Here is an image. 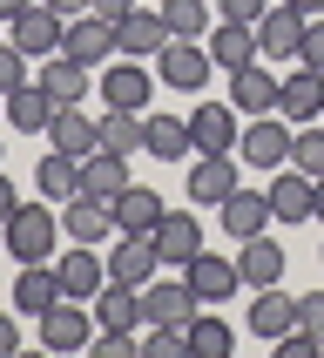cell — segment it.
<instances>
[{
	"label": "cell",
	"instance_id": "cell-1",
	"mask_svg": "<svg viewBox=\"0 0 324 358\" xmlns=\"http://www.w3.org/2000/svg\"><path fill=\"white\" fill-rule=\"evenodd\" d=\"M54 237H68L54 203H20L14 217L0 223V250L14 264H54Z\"/></svg>",
	"mask_w": 324,
	"mask_h": 358
},
{
	"label": "cell",
	"instance_id": "cell-2",
	"mask_svg": "<svg viewBox=\"0 0 324 358\" xmlns=\"http://www.w3.org/2000/svg\"><path fill=\"white\" fill-rule=\"evenodd\" d=\"M290 142H297V129L270 108V115H250V129L237 136V162H250V169H284L290 162Z\"/></svg>",
	"mask_w": 324,
	"mask_h": 358
},
{
	"label": "cell",
	"instance_id": "cell-3",
	"mask_svg": "<svg viewBox=\"0 0 324 358\" xmlns=\"http://www.w3.org/2000/svg\"><path fill=\"white\" fill-rule=\"evenodd\" d=\"M61 34H68V20L47 7V0H34L27 14H14L7 20V41H14L27 61H47V55H61Z\"/></svg>",
	"mask_w": 324,
	"mask_h": 358
},
{
	"label": "cell",
	"instance_id": "cell-4",
	"mask_svg": "<svg viewBox=\"0 0 324 358\" xmlns=\"http://www.w3.org/2000/svg\"><path fill=\"white\" fill-rule=\"evenodd\" d=\"M202 311V298L189 291V278H156L142 284V324H189Z\"/></svg>",
	"mask_w": 324,
	"mask_h": 358
},
{
	"label": "cell",
	"instance_id": "cell-5",
	"mask_svg": "<svg viewBox=\"0 0 324 358\" xmlns=\"http://www.w3.org/2000/svg\"><path fill=\"white\" fill-rule=\"evenodd\" d=\"M189 142H196V156H237V108L230 101H196L189 108Z\"/></svg>",
	"mask_w": 324,
	"mask_h": 358
},
{
	"label": "cell",
	"instance_id": "cell-6",
	"mask_svg": "<svg viewBox=\"0 0 324 358\" xmlns=\"http://www.w3.org/2000/svg\"><path fill=\"white\" fill-rule=\"evenodd\" d=\"M156 68H162V88H209L216 81V61L202 41H169L156 55Z\"/></svg>",
	"mask_w": 324,
	"mask_h": 358
},
{
	"label": "cell",
	"instance_id": "cell-7",
	"mask_svg": "<svg viewBox=\"0 0 324 358\" xmlns=\"http://www.w3.org/2000/svg\"><path fill=\"white\" fill-rule=\"evenodd\" d=\"M54 278H61V298L95 304V291L108 284V257H95V243H75V250L54 257Z\"/></svg>",
	"mask_w": 324,
	"mask_h": 358
},
{
	"label": "cell",
	"instance_id": "cell-8",
	"mask_svg": "<svg viewBox=\"0 0 324 358\" xmlns=\"http://www.w3.org/2000/svg\"><path fill=\"white\" fill-rule=\"evenodd\" d=\"M270 223H311V196H318V176H304V169H270Z\"/></svg>",
	"mask_w": 324,
	"mask_h": 358
},
{
	"label": "cell",
	"instance_id": "cell-9",
	"mask_svg": "<svg viewBox=\"0 0 324 358\" xmlns=\"http://www.w3.org/2000/svg\"><path fill=\"white\" fill-rule=\"evenodd\" d=\"M304 20L311 14H297V7H263V20H257V55L263 61H297V48H304Z\"/></svg>",
	"mask_w": 324,
	"mask_h": 358
},
{
	"label": "cell",
	"instance_id": "cell-10",
	"mask_svg": "<svg viewBox=\"0 0 324 358\" xmlns=\"http://www.w3.org/2000/svg\"><path fill=\"white\" fill-rule=\"evenodd\" d=\"M182 278H189V291H196L202 304H223L243 284V271H237V257H223V250H196V257L182 264Z\"/></svg>",
	"mask_w": 324,
	"mask_h": 358
},
{
	"label": "cell",
	"instance_id": "cell-11",
	"mask_svg": "<svg viewBox=\"0 0 324 358\" xmlns=\"http://www.w3.org/2000/svg\"><path fill=\"white\" fill-rule=\"evenodd\" d=\"M156 278H162L156 243H149V237H128V230H122V243L108 250V284H128V291H142V284H156Z\"/></svg>",
	"mask_w": 324,
	"mask_h": 358
},
{
	"label": "cell",
	"instance_id": "cell-12",
	"mask_svg": "<svg viewBox=\"0 0 324 358\" xmlns=\"http://www.w3.org/2000/svg\"><path fill=\"white\" fill-rule=\"evenodd\" d=\"M162 48H169V27H162L156 7H135V14H122V20H115V55H128V61H156Z\"/></svg>",
	"mask_w": 324,
	"mask_h": 358
},
{
	"label": "cell",
	"instance_id": "cell-13",
	"mask_svg": "<svg viewBox=\"0 0 324 358\" xmlns=\"http://www.w3.org/2000/svg\"><path fill=\"white\" fill-rule=\"evenodd\" d=\"M277 115L284 122H324V75L318 68H304L297 61V75H284V88H277Z\"/></svg>",
	"mask_w": 324,
	"mask_h": 358
},
{
	"label": "cell",
	"instance_id": "cell-14",
	"mask_svg": "<svg viewBox=\"0 0 324 358\" xmlns=\"http://www.w3.org/2000/svg\"><path fill=\"white\" fill-rule=\"evenodd\" d=\"M88 338H95V324H88L81 298H61V304L40 311V345H47V352H81Z\"/></svg>",
	"mask_w": 324,
	"mask_h": 358
},
{
	"label": "cell",
	"instance_id": "cell-15",
	"mask_svg": "<svg viewBox=\"0 0 324 358\" xmlns=\"http://www.w3.org/2000/svg\"><path fill=\"white\" fill-rule=\"evenodd\" d=\"M108 48H115V20H101V14H75L68 34H61V55L81 61V68H101Z\"/></svg>",
	"mask_w": 324,
	"mask_h": 358
},
{
	"label": "cell",
	"instance_id": "cell-16",
	"mask_svg": "<svg viewBox=\"0 0 324 358\" xmlns=\"http://www.w3.org/2000/svg\"><path fill=\"white\" fill-rule=\"evenodd\" d=\"M149 243H156V257H162V264H176V271H182V264L202 250V223L189 217V210H162V223L149 230Z\"/></svg>",
	"mask_w": 324,
	"mask_h": 358
},
{
	"label": "cell",
	"instance_id": "cell-17",
	"mask_svg": "<svg viewBox=\"0 0 324 358\" xmlns=\"http://www.w3.org/2000/svg\"><path fill=\"white\" fill-rule=\"evenodd\" d=\"M101 95H108V108H135V115H149V95H156V81H149V68L142 61H108V75H101Z\"/></svg>",
	"mask_w": 324,
	"mask_h": 358
},
{
	"label": "cell",
	"instance_id": "cell-18",
	"mask_svg": "<svg viewBox=\"0 0 324 358\" xmlns=\"http://www.w3.org/2000/svg\"><path fill=\"white\" fill-rule=\"evenodd\" d=\"M216 223H223L237 243L263 237V230H270V196H257V189H230V196L216 203Z\"/></svg>",
	"mask_w": 324,
	"mask_h": 358
},
{
	"label": "cell",
	"instance_id": "cell-19",
	"mask_svg": "<svg viewBox=\"0 0 324 358\" xmlns=\"http://www.w3.org/2000/svg\"><path fill=\"white\" fill-rule=\"evenodd\" d=\"M47 142H54L61 156L88 162V156L101 149V122H95V115H81V101H75V108H54V122H47Z\"/></svg>",
	"mask_w": 324,
	"mask_h": 358
},
{
	"label": "cell",
	"instance_id": "cell-20",
	"mask_svg": "<svg viewBox=\"0 0 324 358\" xmlns=\"http://www.w3.org/2000/svg\"><path fill=\"white\" fill-rule=\"evenodd\" d=\"M277 88L284 81L270 75L263 61H250V68L230 75V108H237V115H270V108H277Z\"/></svg>",
	"mask_w": 324,
	"mask_h": 358
},
{
	"label": "cell",
	"instance_id": "cell-21",
	"mask_svg": "<svg viewBox=\"0 0 324 358\" xmlns=\"http://www.w3.org/2000/svg\"><path fill=\"white\" fill-rule=\"evenodd\" d=\"M61 230H68V243H101L108 230H115V203L68 196V203H61Z\"/></svg>",
	"mask_w": 324,
	"mask_h": 358
},
{
	"label": "cell",
	"instance_id": "cell-22",
	"mask_svg": "<svg viewBox=\"0 0 324 358\" xmlns=\"http://www.w3.org/2000/svg\"><path fill=\"white\" fill-rule=\"evenodd\" d=\"M7 101V129H20V136H47V122H54V95L40 88V81H20Z\"/></svg>",
	"mask_w": 324,
	"mask_h": 358
},
{
	"label": "cell",
	"instance_id": "cell-23",
	"mask_svg": "<svg viewBox=\"0 0 324 358\" xmlns=\"http://www.w3.org/2000/svg\"><path fill=\"white\" fill-rule=\"evenodd\" d=\"M202 48H209V61H216V75H237V68L263 61V55H257V27H243V20H223Z\"/></svg>",
	"mask_w": 324,
	"mask_h": 358
},
{
	"label": "cell",
	"instance_id": "cell-24",
	"mask_svg": "<svg viewBox=\"0 0 324 358\" xmlns=\"http://www.w3.org/2000/svg\"><path fill=\"white\" fill-rule=\"evenodd\" d=\"M290 324H297V298H290L284 284H263L257 298H250V331H257V338H270V345H277L284 331H290Z\"/></svg>",
	"mask_w": 324,
	"mask_h": 358
},
{
	"label": "cell",
	"instance_id": "cell-25",
	"mask_svg": "<svg viewBox=\"0 0 324 358\" xmlns=\"http://www.w3.org/2000/svg\"><path fill=\"white\" fill-rule=\"evenodd\" d=\"M230 189H243L237 182V156H196L189 162V196H196L202 210H216Z\"/></svg>",
	"mask_w": 324,
	"mask_h": 358
},
{
	"label": "cell",
	"instance_id": "cell-26",
	"mask_svg": "<svg viewBox=\"0 0 324 358\" xmlns=\"http://www.w3.org/2000/svg\"><path fill=\"white\" fill-rule=\"evenodd\" d=\"M122 189H128V156H115V149H95V156L81 162V196L115 203Z\"/></svg>",
	"mask_w": 324,
	"mask_h": 358
},
{
	"label": "cell",
	"instance_id": "cell-27",
	"mask_svg": "<svg viewBox=\"0 0 324 358\" xmlns=\"http://www.w3.org/2000/svg\"><path fill=\"white\" fill-rule=\"evenodd\" d=\"M156 223H162V196H156V189H142V182H128V189L115 196V230H128V237H149Z\"/></svg>",
	"mask_w": 324,
	"mask_h": 358
},
{
	"label": "cell",
	"instance_id": "cell-28",
	"mask_svg": "<svg viewBox=\"0 0 324 358\" xmlns=\"http://www.w3.org/2000/svg\"><path fill=\"white\" fill-rule=\"evenodd\" d=\"M95 324H101V331H135V324H142V291H128V284H101V291H95Z\"/></svg>",
	"mask_w": 324,
	"mask_h": 358
},
{
	"label": "cell",
	"instance_id": "cell-29",
	"mask_svg": "<svg viewBox=\"0 0 324 358\" xmlns=\"http://www.w3.org/2000/svg\"><path fill=\"white\" fill-rule=\"evenodd\" d=\"M40 88L54 95V108H75V101L88 95V68L68 61V55H47V61H40Z\"/></svg>",
	"mask_w": 324,
	"mask_h": 358
},
{
	"label": "cell",
	"instance_id": "cell-30",
	"mask_svg": "<svg viewBox=\"0 0 324 358\" xmlns=\"http://www.w3.org/2000/svg\"><path fill=\"white\" fill-rule=\"evenodd\" d=\"M14 304L20 311H47V304H61V278H54V264H20V278H14Z\"/></svg>",
	"mask_w": 324,
	"mask_h": 358
},
{
	"label": "cell",
	"instance_id": "cell-31",
	"mask_svg": "<svg viewBox=\"0 0 324 358\" xmlns=\"http://www.w3.org/2000/svg\"><path fill=\"white\" fill-rule=\"evenodd\" d=\"M142 149L156 162H182L196 142H189V115H149V136H142Z\"/></svg>",
	"mask_w": 324,
	"mask_h": 358
},
{
	"label": "cell",
	"instance_id": "cell-32",
	"mask_svg": "<svg viewBox=\"0 0 324 358\" xmlns=\"http://www.w3.org/2000/svg\"><path fill=\"white\" fill-rule=\"evenodd\" d=\"M237 271H243V284H250V291H263V284H284V250L270 237H250L237 250Z\"/></svg>",
	"mask_w": 324,
	"mask_h": 358
},
{
	"label": "cell",
	"instance_id": "cell-33",
	"mask_svg": "<svg viewBox=\"0 0 324 358\" xmlns=\"http://www.w3.org/2000/svg\"><path fill=\"white\" fill-rule=\"evenodd\" d=\"M142 136H149V115H135V108H108V115H101V149H115V156H135Z\"/></svg>",
	"mask_w": 324,
	"mask_h": 358
},
{
	"label": "cell",
	"instance_id": "cell-34",
	"mask_svg": "<svg viewBox=\"0 0 324 358\" xmlns=\"http://www.w3.org/2000/svg\"><path fill=\"white\" fill-rule=\"evenodd\" d=\"M156 14L169 27V41H202L209 34V0H162Z\"/></svg>",
	"mask_w": 324,
	"mask_h": 358
},
{
	"label": "cell",
	"instance_id": "cell-35",
	"mask_svg": "<svg viewBox=\"0 0 324 358\" xmlns=\"http://www.w3.org/2000/svg\"><path fill=\"white\" fill-rule=\"evenodd\" d=\"M34 182H40V196H54V203H68V196H81V162L75 156H40V169H34Z\"/></svg>",
	"mask_w": 324,
	"mask_h": 358
},
{
	"label": "cell",
	"instance_id": "cell-36",
	"mask_svg": "<svg viewBox=\"0 0 324 358\" xmlns=\"http://www.w3.org/2000/svg\"><path fill=\"white\" fill-rule=\"evenodd\" d=\"M230 345H237V331H230L216 311H196V318H189V352L196 358H230Z\"/></svg>",
	"mask_w": 324,
	"mask_h": 358
},
{
	"label": "cell",
	"instance_id": "cell-37",
	"mask_svg": "<svg viewBox=\"0 0 324 358\" xmlns=\"http://www.w3.org/2000/svg\"><path fill=\"white\" fill-rule=\"evenodd\" d=\"M290 169L324 176V122H304V129H297V142H290Z\"/></svg>",
	"mask_w": 324,
	"mask_h": 358
},
{
	"label": "cell",
	"instance_id": "cell-38",
	"mask_svg": "<svg viewBox=\"0 0 324 358\" xmlns=\"http://www.w3.org/2000/svg\"><path fill=\"white\" fill-rule=\"evenodd\" d=\"M20 81H27V55H20L14 41H0V95H14Z\"/></svg>",
	"mask_w": 324,
	"mask_h": 358
},
{
	"label": "cell",
	"instance_id": "cell-39",
	"mask_svg": "<svg viewBox=\"0 0 324 358\" xmlns=\"http://www.w3.org/2000/svg\"><path fill=\"white\" fill-rule=\"evenodd\" d=\"M297 61L324 75V14H311V20H304V48H297Z\"/></svg>",
	"mask_w": 324,
	"mask_h": 358
},
{
	"label": "cell",
	"instance_id": "cell-40",
	"mask_svg": "<svg viewBox=\"0 0 324 358\" xmlns=\"http://www.w3.org/2000/svg\"><path fill=\"white\" fill-rule=\"evenodd\" d=\"M297 324L324 345V291H304V298H297Z\"/></svg>",
	"mask_w": 324,
	"mask_h": 358
},
{
	"label": "cell",
	"instance_id": "cell-41",
	"mask_svg": "<svg viewBox=\"0 0 324 358\" xmlns=\"http://www.w3.org/2000/svg\"><path fill=\"white\" fill-rule=\"evenodd\" d=\"M263 7H270V0H216V14H223V20H243V27H257Z\"/></svg>",
	"mask_w": 324,
	"mask_h": 358
},
{
	"label": "cell",
	"instance_id": "cell-42",
	"mask_svg": "<svg viewBox=\"0 0 324 358\" xmlns=\"http://www.w3.org/2000/svg\"><path fill=\"white\" fill-rule=\"evenodd\" d=\"M14 352H20V324L0 311V358H14Z\"/></svg>",
	"mask_w": 324,
	"mask_h": 358
},
{
	"label": "cell",
	"instance_id": "cell-43",
	"mask_svg": "<svg viewBox=\"0 0 324 358\" xmlns=\"http://www.w3.org/2000/svg\"><path fill=\"white\" fill-rule=\"evenodd\" d=\"M88 14H101V20H122V14H135V0H95Z\"/></svg>",
	"mask_w": 324,
	"mask_h": 358
},
{
	"label": "cell",
	"instance_id": "cell-44",
	"mask_svg": "<svg viewBox=\"0 0 324 358\" xmlns=\"http://www.w3.org/2000/svg\"><path fill=\"white\" fill-rule=\"evenodd\" d=\"M14 210H20V196H14V182H7V169H0V223L14 217Z\"/></svg>",
	"mask_w": 324,
	"mask_h": 358
},
{
	"label": "cell",
	"instance_id": "cell-45",
	"mask_svg": "<svg viewBox=\"0 0 324 358\" xmlns=\"http://www.w3.org/2000/svg\"><path fill=\"white\" fill-rule=\"evenodd\" d=\"M47 7H54L61 20H75V14H88V7H95V0H47Z\"/></svg>",
	"mask_w": 324,
	"mask_h": 358
},
{
	"label": "cell",
	"instance_id": "cell-46",
	"mask_svg": "<svg viewBox=\"0 0 324 358\" xmlns=\"http://www.w3.org/2000/svg\"><path fill=\"white\" fill-rule=\"evenodd\" d=\"M34 0H0V20H14V14H27Z\"/></svg>",
	"mask_w": 324,
	"mask_h": 358
},
{
	"label": "cell",
	"instance_id": "cell-47",
	"mask_svg": "<svg viewBox=\"0 0 324 358\" xmlns=\"http://www.w3.org/2000/svg\"><path fill=\"white\" fill-rule=\"evenodd\" d=\"M284 7H297V14H324V0H284Z\"/></svg>",
	"mask_w": 324,
	"mask_h": 358
},
{
	"label": "cell",
	"instance_id": "cell-48",
	"mask_svg": "<svg viewBox=\"0 0 324 358\" xmlns=\"http://www.w3.org/2000/svg\"><path fill=\"white\" fill-rule=\"evenodd\" d=\"M311 217L324 223V176H318V196H311Z\"/></svg>",
	"mask_w": 324,
	"mask_h": 358
},
{
	"label": "cell",
	"instance_id": "cell-49",
	"mask_svg": "<svg viewBox=\"0 0 324 358\" xmlns=\"http://www.w3.org/2000/svg\"><path fill=\"white\" fill-rule=\"evenodd\" d=\"M0 27H7V20H0Z\"/></svg>",
	"mask_w": 324,
	"mask_h": 358
}]
</instances>
